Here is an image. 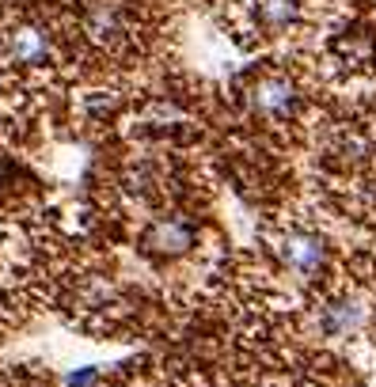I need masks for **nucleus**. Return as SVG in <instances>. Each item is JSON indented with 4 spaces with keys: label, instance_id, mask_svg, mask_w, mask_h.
<instances>
[{
    "label": "nucleus",
    "instance_id": "6e6552de",
    "mask_svg": "<svg viewBox=\"0 0 376 387\" xmlns=\"http://www.w3.org/2000/svg\"><path fill=\"white\" fill-rule=\"evenodd\" d=\"M99 376H103V372H99V369H91V364H88V369L65 372V376H61V384H65V387H95V384H99Z\"/></svg>",
    "mask_w": 376,
    "mask_h": 387
},
{
    "label": "nucleus",
    "instance_id": "39448f33",
    "mask_svg": "<svg viewBox=\"0 0 376 387\" xmlns=\"http://www.w3.org/2000/svg\"><path fill=\"white\" fill-rule=\"evenodd\" d=\"M239 103L244 110L262 125H289L301 118L304 110V91L285 68H262V73L247 76L239 88Z\"/></svg>",
    "mask_w": 376,
    "mask_h": 387
},
{
    "label": "nucleus",
    "instance_id": "7ed1b4c3",
    "mask_svg": "<svg viewBox=\"0 0 376 387\" xmlns=\"http://www.w3.org/2000/svg\"><path fill=\"white\" fill-rule=\"evenodd\" d=\"M118 122V137L126 145H141V149H179L187 152L190 145H198V114L190 103L164 95V91H148L137 99L122 103L115 114Z\"/></svg>",
    "mask_w": 376,
    "mask_h": 387
},
{
    "label": "nucleus",
    "instance_id": "20e7f679",
    "mask_svg": "<svg viewBox=\"0 0 376 387\" xmlns=\"http://www.w3.org/2000/svg\"><path fill=\"white\" fill-rule=\"evenodd\" d=\"M262 247L274 258L278 270H285L301 285H319L331 273V243L327 236L308 221H278L262 232Z\"/></svg>",
    "mask_w": 376,
    "mask_h": 387
},
{
    "label": "nucleus",
    "instance_id": "f03ea898",
    "mask_svg": "<svg viewBox=\"0 0 376 387\" xmlns=\"http://www.w3.org/2000/svg\"><path fill=\"white\" fill-rule=\"evenodd\" d=\"M133 251L156 273H175L179 266H194L205 251V221L198 205H164L137 216Z\"/></svg>",
    "mask_w": 376,
    "mask_h": 387
},
{
    "label": "nucleus",
    "instance_id": "f257e3e1",
    "mask_svg": "<svg viewBox=\"0 0 376 387\" xmlns=\"http://www.w3.org/2000/svg\"><path fill=\"white\" fill-rule=\"evenodd\" d=\"M73 34L106 61H133L152 42V16L141 0H76Z\"/></svg>",
    "mask_w": 376,
    "mask_h": 387
},
{
    "label": "nucleus",
    "instance_id": "0eeeda50",
    "mask_svg": "<svg viewBox=\"0 0 376 387\" xmlns=\"http://www.w3.org/2000/svg\"><path fill=\"white\" fill-rule=\"evenodd\" d=\"M308 16V0H232V19L239 34L251 38H281L296 31Z\"/></svg>",
    "mask_w": 376,
    "mask_h": 387
},
{
    "label": "nucleus",
    "instance_id": "423d86ee",
    "mask_svg": "<svg viewBox=\"0 0 376 387\" xmlns=\"http://www.w3.org/2000/svg\"><path fill=\"white\" fill-rule=\"evenodd\" d=\"M368 319H373V304L357 288H327L319 292L312 304V330L327 342H350V338L365 334Z\"/></svg>",
    "mask_w": 376,
    "mask_h": 387
}]
</instances>
